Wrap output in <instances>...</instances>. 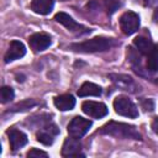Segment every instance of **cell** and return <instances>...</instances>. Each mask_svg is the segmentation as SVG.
Returning a JSON list of instances; mask_svg holds the SVG:
<instances>
[{"mask_svg":"<svg viewBox=\"0 0 158 158\" xmlns=\"http://www.w3.org/2000/svg\"><path fill=\"white\" fill-rule=\"evenodd\" d=\"M100 135H107L114 136L117 138H125V139H142L141 133L133 125L123 123V122H116V121H109L105 123L99 131Z\"/></svg>","mask_w":158,"mask_h":158,"instance_id":"1","label":"cell"},{"mask_svg":"<svg viewBox=\"0 0 158 158\" xmlns=\"http://www.w3.org/2000/svg\"><path fill=\"white\" fill-rule=\"evenodd\" d=\"M115 44L112 38H106V37H94L91 40H86L84 42H78V43H72L70 49L75 52H81V53H94V52H104L110 49Z\"/></svg>","mask_w":158,"mask_h":158,"instance_id":"2","label":"cell"},{"mask_svg":"<svg viewBox=\"0 0 158 158\" xmlns=\"http://www.w3.org/2000/svg\"><path fill=\"white\" fill-rule=\"evenodd\" d=\"M114 109H115L116 114L128 117V118H136L138 116V110H137V106L135 105V102L123 95H118L117 98H115Z\"/></svg>","mask_w":158,"mask_h":158,"instance_id":"3","label":"cell"},{"mask_svg":"<svg viewBox=\"0 0 158 158\" xmlns=\"http://www.w3.org/2000/svg\"><path fill=\"white\" fill-rule=\"evenodd\" d=\"M120 27L125 35H132L139 28V16L133 11H126L120 17Z\"/></svg>","mask_w":158,"mask_h":158,"instance_id":"4","label":"cell"},{"mask_svg":"<svg viewBox=\"0 0 158 158\" xmlns=\"http://www.w3.org/2000/svg\"><path fill=\"white\" fill-rule=\"evenodd\" d=\"M90 127H91L90 120H86V118L80 117V116H75L68 125V133L72 137L80 138L89 131Z\"/></svg>","mask_w":158,"mask_h":158,"instance_id":"5","label":"cell"},{"mask_svg":"<svg viewBox=\"0 0 158 158\" xmlns=\"http://www.w3.org/2000/svg\"><path fill=\"white\" fill-rule=\"evenodd\" d=\"M81 110L84 111V114H86L90 117L94 118H101L104 116L107 115L109 110L107 106L102 102H98V101H91V100H86L81 104Z\"/></svg>","mask_w":158,"mask_h":158,"instance_id":"6","label":"cell"},{"mask_svg":"<svg viewBox=\"0 0 158 158\" xmlns=\"http://www.w3.org/2000/svg\"><path fill=\"white\" fill-rule=\"evenodd\" d=\"M54 20L57 22H59L60 25H63L65 28H68L72 32H79V33H85V32H90V30H88L86 27H84L83 25L75 22L73 20L72 16H69L65 12H57L54 16Z\"/></svg>","mask_w":158,"mask_h":158,"instance_id":"7","label":"cell"},{"mask_svg":"<svg viewBox=\"0 0 158 158\" xmlns=\"http://www.w3.org/2000/svg\"><path fill=\"white\" fill-rule=\"evenodd\" d=\"M81 143L79 138L75 137H68L65 138L63 147H62V156L63 157H84L83 153H80Z\"/></svg>","mask_w":158,"mask_h":158,"instance_id":"8","label":"cell"},{"mask_svg":"<svg viewBox=\"0 0 158 158\" xmlns=\"http://www.w3.org/2000/svg\"><path fill=\"white\" fill-rule=\"evenodd\" d=\"M109 78L112 80V83L118 86L122 90H127L131 93H136L138 90V85L135 83V80L125 74H110Z\"/></svg>","mask_w":158,"mask_h":158,"instance_id":"9","label":"cell"},{"mask_svg":"<svg viewBox=\"0 0 158 158\" xmlns=\"http://www.w3.org/2000/svg\"><path fill=\"white\" fill-rule=\"evenodd\" d=\"M58 132H59V130L57 128V126H56L54 123L49 122V123L44 125L41 131L37 132L36 138H37V141H38L40 143H42V144H44V146H49V144L53 143L54 136L58 135Z\"/></svg>","mask_w":158,"mask_h":158,"instance_id":"10","label":"cell"},{"mask_svg":"<svg viewBox=\"0 0 158 158\" xmlns=\"http://www.w3.org/2000/svg\"><path fill=\"white\" fill-rule=\"evenodd\" d=\"M26 54V47L22 42L20 41H11L9 49L6 51L5 56H4V60L5 63H10L15 59H19L21 57H23Z\"/></svg>","mask_w":158,"mask_h":158,"instance_id":"11","label":"cell"},{"mask_svg":"<svg viewBox=\"0 0 158 158\" xmlns=\"http://www.w3.org/2000/svg\"><path fill=\"white\" fill-rule=\"evenodd\" d=\"M51 37L47 35V33H33L30 38H28V44L30 47L36 51V52H40V51H44L46 48H48L51 46Z\"/></svg>","mask_w":158,"mask_h":158,"instance_id":"12","label":"cell"},{"mask_svg":"<svg viewBox=\"0 0 158 158\" xmlns=\"http://www.w3.org/2000/svg\"><path fill=\"white\" fill-rule=\"evenodd\" d=\"M7 137H9L10 147H11L12 151H17L19 148L23 147V146L27 143V141H28L27 136H26L22 131L16 130V128L9 130V131H7Z\"/></svg>","mask_w":158,"mask_h":158,"instance_id":"13","label":"cell"},{"mask_svg":"<svg viewBox=\"0 0 158 158\" xmlns=\"http://www.w3.org/2000/svg\"><path fill=\"white\" fill-rule=\"evenodd\" d=\"M54 106L60 111H68L72 110L75 106V99L70 94H64L54 98Z\"/></svg>","mask_w":158,"mask_h":158,"instance_id":"14","label":"cell"},{"mask_svg":"<svg viewBox=\"0 0 158 158\" xmlns=\"http://www.w3.org/2000/svg\"><path fill=\"white\" fill-rule=\"evenodd\" d=\"M54 6V0H32L31 10L40 15H48Z\"/></svg>","mask_w":158,"mask_h":158,"instance_id":"15","label":"cell"},{"mask_svg":"<svg viewBox=\"0 0 158 158\" xmlns=\"http://www.w3.org/2000/svg\"><path fill=\"white\" fill-rule=\"evenodd\" d=\"M101 94V88L91 81H85L78 90L79 96H99Z\"/></svg>","mask_w":158,"mask_h":158,"instance_id":"16","label":"cell"},{"mask_svg":"<svg viewBox=\"0 0 158 158\" xmlns=\"http://www.w3.org/2000/svg\"><path fill=\"white\" fill-rule=\"evenodd\" d=\"M133 44L135 47L142 53V54H148L152 48H153V43L151 40H148L147 37H143V36H139V37H136L133 40Z\"/></svg>","mask_w":158,"mask_h":158,"instance_id":"17","label":"cell"},{"mask_svg":"<svg viewBox=\"0 0 158 158\" xmlns=\"http://www.w3.org/2000/svg\"><path fill=\"white\" fill-rule=\"evenodd\" d=\"M147 69L149 72L158 70V44H154L152 51L147 54Z\"/></svg>","mask_w":158,"mask_h":158,"instance_id":"18","label":"cell"},{"mask_svg":"<svg viewBox=\"0 0 158 158\" xmlns=\"http://www.w3.org/2000/svg\"><path fill=\"white\" fill-rule=\"evenodd\" d=\"M15 96V93H14V89L10 88V86H2L1 90H0V99H1V102L5 104L7 101H11Z\"/></svg>","mask_w":158,"mask_h":158,"instance_id":"19","label":"cell"},{"mask_svg":"<svg viewBox=\"0 0 158 158\" xmlns=\"http://www.w3.org/2000/svg\"><path fill=\"white\" fill-rule=\"evenodd\" d=\"M120 6H121L120 0H105V7L109 15H112L116 10H118Z\"/></svg>","mask_w":158,"mask_h":158,"instance_id":"20","label":"cell"},{"mask_svg":"<svg viewBox=\"0 0 158 158\" xmlns=\"http://www.w3.org/2000/svg\"><path fill=\"white\" fill-rule=\"evenodd\" d=\"M36 104H37V102H36L35 100L28 99V100H25V101L17 104L16 106H14V107H12V111H23V110H27V109H30L31 106H33V105H36Z\"/></svg>","mask_w":158,"mask_h":158,"instance_id":"21","label":"cell"},{"mask_svg":"<svg viewBox=\"0 0 158 158\" xmlns=\"http://www.w3.org/2000/svg\"><path fill=\"white\" fill-rule=\"evenodd\" d=\"M27 157L28 158H35V157H43V158H47L48 154L44 152V151H41V149H37V148H32L27 152Z\"/></svg>","mask_w":158,"mask_h":158,"instance_id":"22","label":"cell"},{"mask_svg":"<svg viewBox=\"0 0 158 158\" xmlns=\"http://www.w3.org/2000/svg\"><path fill=\"white\" fill-rule=\"evenodd\" d=\"M142 106L146 111H152L153 110V101L152 100H142Z\"/></svg>","mask_w":158,"mask_h":158,"instance_id":"23","label":"cell"},{"mask_svg":"<svg viewBox=\"0 0 158 158\" xmlns=\"http://www.w3.org/2000/svg\"><path fill=\"white\" fill-rule=\"evenodd\" d=\"M152 130H153V132L154 133H157L158 135V117H156L153 121H152Z\"/></svg>","mask_w":158,"mask_h":158,"instance_id":"24","label":"cell"},{"mask_svg":"<svg viewBox=\"0 0 158 158\" xmlns=\"http://www.w3.org/2000/svg\"><path fill=\"white\" fill-rule=\"evenodd\" d=\"M143 2H144L146 6H153L158 2V0H143Z\"/></svg>","mask_w":158,"mask_h":158,"instance_id":"25","label":"cell"},{"mask_svg":"<svg viewBox=\"0 0 158 158\" xmlns=\"http://www.w3.org/2000/svg\"><path fill=\"white\" fill-rule=\"evenodd\" d=\"M153 21L156 22V23H158V7L154 10V12H153Z\"/></svg>","mask_w":158,"mask_h":158,"instance_id":"26","label":"cell"}]
</instances>
